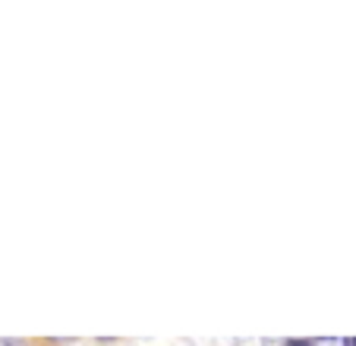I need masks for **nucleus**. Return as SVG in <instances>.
<instances>
[{
    "instance_id": "1",
    "label": "nucleus",
    "mask_w": 356,
    "mask_h": 346,
    "mask_svg": "<svg viewBox=\"0 0 356 346\" xmlns=\"http://www.w3.org/2000/svg\"><path fill=\"white\" fill-rule=\"evenodd\" d=\"M284 346H312V343H306V340H287Z\"/></svg>"
},
{
    "instance_id": "2",
    "label": "nucleus",
    "mask_w": 356,
    "mask_h": 346,
    "mask_svg": "<svg viewBox=\"0 0 356 346\" xmlns=\"http://www.w3.org/2000/svg\"><path fill=\"white\" fill-rule=\"evenodd\" d=\"M344 346H356V337H350V340H344Z\"/></svg>"
}]
</instances>
